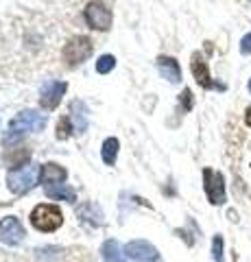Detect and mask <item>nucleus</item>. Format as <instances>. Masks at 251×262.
Returning a JSON list of instances; mask_svg holds the SVG:
<instances>
[{
    "instance_id": "8",
    "label": "nucleus",
    "mask_w": 251,
    "mask_h": 262,
    "mask_svg": "<svg viewBox=\"0 0 251 262\" xmlns=\"http://www.w3.org/2000/svg\"><path fill=\"white\" fill-rule=\"evenodd\" d=\"M125 256L135 262H159V253L147 241H131L125 247Z\"/></svg>"
},
{
    "instance_id": "21",
    "label": "nucleus",
    "mask_w": 251,
    "mask_h": 262,
    "mask_svg": "<svg viewBox=\"0 0 251 262\" xmlns=\"http://www.w3.org/2000/svg\"><path fill=\"white\" fill-rule=\"evenodd\" d=\"M245 120H247V125L251 127V107L247 110V114H245Z\"/></svg>"
},
{
    "instance_id": "1",
    "label": "nucleus",
    "mask_w": 251,
    "mask_h": 262,
    "mask_svg": "<svg viewBox=\"0 0 251 262\" xmlns=\"http://www.w3.org/2000/svg\"><path fill=\"white\" fill-rule=\"evenodd\" d=\"M44 127H46L44 114H39L35 110H24L15 118H11L9 131H7V136H5V144H9L11 138H15V136H24V134H29V131H42Z\"/></svg>"
},
{
    "instance_id": "3",
    "label": "nucleus",
    "mask_w": 251,
    "mask_h": 262,
    "mask_svg": "<svg viewBox=\"0 0 251 262\" xmlns=\"http://www.w3.org/2000/svg\"><path fill=\"white\" fill-rule=\"evenodd\" d=\"M31 223H33V227L39 229V232L48 234V232H55V229L61 227L63 214L53 203H39V206L31 212Z\"/></svg>"
},
{
    "instance_id": "12",
    "label": "nucleus",
    "mask_w": 251,
    "mask_h": 262,
    "mask_svg": "<svg viewBox=\"0 0 251 262\" xmlns=\"http://www.w3.org/2000/svg\"><path fill=\"white\" fill-rule=\"evenodd\" d=\"M66 168L59 166V164H53V162H48L42 166V175H39V179H42V184L44 188L46 186H55V184H63L66 182Z\"/></svg>"
},
{
    "instance_id": "16",
    "label": "nucleus",
    "mask_w": 251,
    "mask_h": 262,
    "mask_svg": "<svg viewBox=\"0 0 251 262\" xmlns=\"http://www.w3.org/2000/svg\"><path fill=\"white\" fill-rule=\"evenodd\" d=\"M114 66H116L114 55H101L99 61H96V72H99V75H107V72L114 70Z\"/></svg>"
},
{
    "instance_id": "22",
    "label": "nucleus",
    "mask_w": 251,
    "mask_h": 262,
    "mask_svg": "<svg viewBox=\"0 0 251 262\" xmlns=\"http://www.w3.org/2000/svg\"><path fill=\"white\" fill-rule=\"evenodd\" d=\"M249 90H251V81H249Z\"/></svg>"
},
{
    "instance_id": "13",
    "label": "nucleus",
    "mask_w": 251,
    "mask_h": 262,
    "mask_svg": "<svg viewBox=\"0 0 251 262\" xmlns=\"http://www.w3.org/2000/svg\"><path fill=\"white\" fill-rule=\"evenodd\" d=\"M44 190H46V194L51 196V199H63V201H68V203H75V201H77V194H75V190H72L70 186H66V184L46 186Z\"/></svg>"
},
{
    "instance_id": "19",
    "label": "nucleus",
    "mask_w": 251,
    "mask_h": 262,
    "mask_svg": "<svg viewBox=\"0 0 251 262\" xmlns=\"http://www.w3.org/2000/svg\"><path fill=\"white\" fill-rule=\"evenodd\" d=\"M179 105H181V110H184V112L192 110L194 101H192V92H190L188 88H186V90H181V94H179Z\"/></svg>"
},
{
    "instance_id": "14",
    "label": "nucleus",
    "mask_w": 251,
    "mask_h": 262,
    "mask_svg": "<svg viewBox=\"0 0 251 262\" xmlns=\"http://www.w3.org/2000/svg\"><path fill=\"white\" fill-rule=\"evenodd\" d=\"M101 253H103L105 262H125V253H123V249H120V245L116 241H105Z\"/></svg>"
},
{
    "instance_id": "6",
    "label": "nucleus",
    "mask_w": 251,
    "mask_h": 262,
    "mask_svg": "<svg viewBox=\"0 0 251 262\" xmlns=\"http://www.w3.org/2000/svg\"><path fill=\"white\" fill-rule=\"evenodd\" d=\"M203 188H206V194L212 206L225 203V179L221 173H216L212 168H206L203 170Z\"/></svg>"
},
{
    "instance_id": "23",
    "label": "nucleus",
    "mask_w": 251,
    "mask_h": 262,
    "mask_svg": "<svg viewBox=\"0 0 251 262\" xmlns=\"http://www.w3.org/2000/svg\"><path fill=\"white\" fill-rule=\"evenodd\" d=\"M249 3H251V0H249Z\"/></svg>"
},
{
    "instance_id": "2",
    "label": "nucleus",
    "mask_w": 251,
    "mask_h": 262,
    "mask_svg": "<svg viewBox=\"0 0 251 262\" xmlns=\"http://www.w3.org/2000/svg\"><path fill=\"white\" fill-rule=\"evenodd\" d=\"M39 175H42V170H39L37 164H22V166L13 168L7 173V184H9V190L15 192V194H24L29 192L31 188L37 184Z\"/></svg>"
},
{
    "instance_id": "18",
    "label": "nucleus",
    "mask_w": 251,
    "mask_h": 262,
    "mask_svg": "<svg viewBox=\"0 0 251 262\" xmlns=\"http://www.w3.org/2000/svg\"><path fill=\"white\" fill-rule=\"evenodd\" d=\"M212 256H214V262H223V238L218 234L212 241Z\"/></svg>"
},
{
    "instance_id": "4",
    "label": "nucleus",
    "mask_w": 251,
    "mask_h": 262,
    "mask_svg": "<svg viewBox=\"0 0 251 262\" xmlns=\"http://www.w3.org/2000/svg\"><path fill=\"white\" fill-rule=\"evenodd\" d=\"M92 51H94V44H92L90 37L75 35L72 39H68L66 46H63V61L68 66H79L92 55Z\"/></svg>"
},
{
    "instance_id": "11",
    "label": "nucleus",
    "mask_w": 251,
    "mask_h": 262,
    "mask_svg": "<svg viewBox=\"0 0 251 262\" xmlns=\"http://www.w3.org/2000/svg\"><path fill=\"white\" fill-rule=\"evenodd\" d=\"M157 70H159L162 79L171 81V83L181 81V68H179V63H177V59H173V57L159 55L157 57Z\"/></svg>"
},
{
    "instance_id": "15",
    "label": "nucleus",
    "mask_w": 251,
    "mask_h": 262,
    "mask_svg": "<svg viewBox=\"0 0 251 262\" xmlns=\"http://www.w3.org/2000/svg\"><path fill=\"white\" fill-rule=\"evenodd\" d=\"M118 149H120L118 138H107V140L103 142V146H101V155H103V162L107 164V166H114L116 155H118Z\"/></svg>"
},
{
    "instance_id": "20",
    "label": "nucleus",
    "mask_w": 251,
    "mask_h": 262,
    "mask_svg": "<svg viewBox=\"0 0 251 262\" xmlns=\"http://www.w3.org/2000/svg\"><path fill=\"white\" fill-rule=\"evenodd\" d=\"M240 53L242 55H251V33H247V35L240 39Z\"/></svg>"
},
{
    "instance_id": "9",
    "label": "nucleus",
    "mask_w": 251,
    "mask_h": 262,
    "mask_svg": "<svg viewBox=\"0 0 251 262\" xmlns=\"http://www.w3.org/2000/svg\"><path fill=\"white\" fill-rule=\"evenodd\" d=\"M0 241L5 245H20L24 241V227L15 216H5L0 221Z\"/></svg>"
},
{
    "instance_id": "10",
    "label": "nucleus",
    "mask_w": 251,
    "mask_h": 262,
    "mask_svg": "<svg viewBox=\"0 0 251 262\" xmlns=\"http://www.w3.org/2000/svg\"><path fill=\"white\" fill-rule=\"evenodd\" d=\"M190 70H192V77L197 79V83L201 88H218V90H223L225 85H218L212 81V77H210V68H208V63L203 59V55L201 53H194L192 55V61H190Z\"/></svg>"
},
{
    "instance_id": "5",
    "label": "nucleus",
    "mask_w": 251,
    "mask_h": 262,
    "mask_svg": "<svg viewBox=\"0 0 251 262\" xmlns=\"http://www.w3.org/2000/svg\"><path fill=\"white\" fill-rule=\"evenodd\" d=\"M85 24L94 31H109L111 29V11L105 7L101 0H92L83 9Z\"/></svg>"
},
{
    "instance_id": "17",
    "label": "nucleus",
    "mask_w": 251,
    "mask_h": 262,
    "mask_svg": "<svg viewBox=\"0 0 251 262\" xmlns=\"http://www.w3.org/2000/svg\"><path fill=\"white\" fill-rule=\"evenodd\" d=\"M70 136H72V118L61 116L57 122V140H68Z\"/></svg>"
},
{
    "instance_id": "7",
    "label": "nucleus",
    "mask_w": 251,
    "mask_h": 262,
    "mask_svg": "<svg viewBox=\"0 0 251 262\" xmlns=\"http://www.w3.org/2000/svg\"><path fill=\"white\" fill-rule=\"evenodd\" d=\"M68 92V83L63 81H48L42 85V92H39V105L44 110H55L61 103V98Z\"/></svg>"
}]
</instances>
